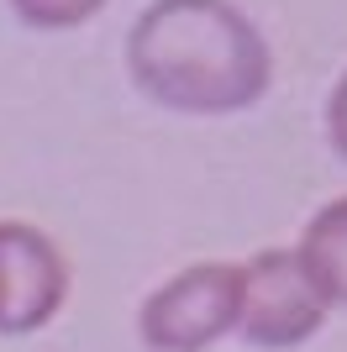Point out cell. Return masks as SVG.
Here are the masks:
<instances>
[{
    "mask_svg": "<svg viewBox=\"0 0 347 352\" xmlns=\"http://www.w3.org/2000/svg\"><path fill=\"white\" fill-rule=\"evenodd\" d=\"M326 142H332V153L347 163V69H342V79H337L332 100H326Z\"/></svg>",
    "mask_w": 347,
    "mask_h": 352,
    "instance_id": "obj_7",
    "label": "cell"
},
{
    "mask_svg": "<svg viewBox=\"0 0 347 352\" xmlns=\"http://www.w3.org/2000/svg\"><path fill=\"white\" fill-rule=\"evenodd\" d=\"M300 258L311 268L316 289L332 300V310H347V195L326 200L300 232Z\"/></svg>",
    "mask_w": 347,
    "mask_h": 352,
    "instance_id": "obj_5",
    "label": "cell"
},
{
    "mask_svg": "<svg viewBox=\"0 0 347 352\" xmlns=\"http://www.w3.org/2000/svg\"><path fill=\"white\" fill-rule=\"evenodd\" d=\"M127 74L179 116H237L274 85V53L231 0H153L127 32Z\"/></svg>",
    "mask_w": 347,
    "mask_h": 352,
    "instance_id": "obj_1",
    "label": "cell"
},
{
    "mask_svg": "<svg viewBox=\"0 0 347 352\" xmlns=\"http://www.w3.org/2000/svg\"><path fill=\"white\" fill-rule=\"evenodd\" d=\"M332 316V300L316 289L300 248H263L258 258L242 263V316H237V337L247 347L284 352L305 347Z\"/></svg>",
    "mask_w": 347,
    "mask_h": 352,
    "instance_id": "obj_3",
    "label": "cell"
},
{
    "mask_svg": "<svg viewBox=\"0 0 347 352\" xmlns=\"http://www.w3.org/2000/svg\"><path fill=\"white\" fill-rule=\"evenodd\" d=\"M111 0H11V11L21 27H37V32H69L90 16H101Z\"/></svg>",
    "mask_w": 347,
    "mask_h": 352,
    "instance_id": "obj_6",
    "label": "cell"
},
{
    "mask_svg": "<svg viewBox=\"0 0 347 352\" xmlns=\"http://www.w3.org/2000/svg\"><path fill=\"white\" fill-rule=\"evenodd\" d=\"M242 316V263H195L143 300L137 337L147 352H205Z\"/></svg>",
    "mask_w": 347,
    "mask_h": 352,
    "instance_id": "obj_2",
    "label": "cell"
},
{
    "mask_svg": "<svg viewBox=\"0 0 347 352\" xmlns=\"http://www.w3.org/2000/svg\"><path fill=\"white\" fill-rule=\"evenodd\" d=\"M69 258L48 232L0 221V337H32L69 300Z\"/></svg>",
    "mask_w": 347,
    "mask_h": 352,
    "instance_id": "obj_4",
    "label": "cell"
}]
</instances>
